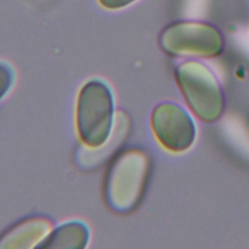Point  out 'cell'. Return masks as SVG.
Listing matches in <instances>:
<instances>
[{
	"mask_svg": "<svg viewBox=\"0 0 249 249\" xmlns=\"http://www.w3.org/2000/svg\"><path fill=\"white\" fill-rule=\"evenodd\" d=\"M116 97L111 85L95 77L80 88L75 106V126L83 148L101 151L110 147L118 130Z\"/></svg>",
	"mask_w": 249,
	"mask_h": 249,
	"instance_id": "6da1fadb",
	"label": "cell"
},
{
	"mask_svg": "<svg viewBox=\"0 0 249 249\" xmlns=\"http://www.w3.org/2000/svg\"><path fill=\"white\" fill-rule=\"evenodd\" d=\"M149 172L145 153L131 149L120 153L111 162L104 178L103 196L108 208L126 214L138 204Z\"/></svg>",
	"mask_w": 249,
	"mask_h": 249,
	"instance_id": "7a4b0ae2",
	"label": "cell"
},
{
	"mask_svg": "<svg viewBox=\"0 0 249 249\" xmlns=\"http://www.w3.org/2000/svg\"><path fill=\"white\" fill-rule=\"evenodd\" d=\"M178 87L193 113L205 123L217 121L224 109V94L213 72L198 61H186L175 70Z\"/></svg>",
	"mask_w": 249,
	"mask_h": 249,
	"instance_id": "3957f363",
	"label": "cell"
},
{
	"mask_svg": "<svg viewBox=\"0 0 249 249\" xmlns=\"http://www.w3.org/2000/svg\"><path fill=\"white\" fill-rule=\"evenodd\" d=\"M161 50L172 56L213 57L223 50V38L214 26L195 21L169 24L160 35Z\"/></svg>",
	"mask_w": 249,
	"mask_h": 249,
	"instance_id": "277c9868",
	"label": "cell"
},
{
	"mask_svg": "<svg viewBox=\"0 0 249 249\" xmlns=\"http://www.w3.org/2000/svg\"><path fill=\"white\" fill-rule=\"evenodd\" d=\"M151 127L159 143L174 153L188 150L196 138L194 120L175 102H162L153 109Z\"/></svg>",
	"mask_w": 249,
	"mask_h": 249,
	"instance_id": "5b68a950",
	"label": "cell"
},
{
	"mask_svg": "<svg viewBox=\"0 0 249 249\" xmlns=\"http://www.w3.org/2000/svg\"><path fill=\"white\" fill-rule=\"evenodd\" d=\"M53 229L51 222L42 217L22 220L0 236V248L42 247Z\"/></svg>",
	"mask_w": 249,
	"mask_h": 249,
	"instance_id": "8992f818",
	"label": "cell"
},
{
	"mask_svg": "<svg viewBox=\"0 0 249 249\" xmlns=\"http://www.w3.org/2000/svg\"><path fill=\"white\" fill-rule=\"evenodd\" d=\"M89 224L79 218L68 219L53 227L43 248H87L91 238Z\"/></svg>",
	"mask_w": 249,
	"mask_h": 249,
	"instance_id": "52a82bcc",
	"label": "cell"
},
{
	"mask_svg": "<svg viewBox=\"0 0 249 249\" xmlns=\"http://www.w3.org/2000/svg\"><path fill=\"white\" fill-rule=\"evenodd\" d=\"M17 80L14 67L7 61L0 60V102L13 90Z\"/></svg>",
	"mask_w": 249,
	"mask_h": 249,
	"instance_id": "ba28073f",
	"label": "cell"
},
{
	"mask_svg": "<svg viewBox=\"0 0 249 249\" xmlns=\"http://www.w3.org/2000/svg\"><path fill=\"white\" fill-rule=\"evenodd\" d=\"M100 6L107 10H120L124 9L137 0H97Z\"/></svg>",
	"mask_w": 249,
	"mask_h": 249,
	"instance_id": "9c48e42d",
	"label": "cell"
}]
</instances>
